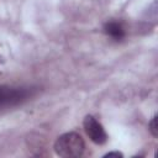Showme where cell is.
<instances>
[{
  "label": "cell",
  "instance_id": "1",
  "mask_svg": "<svg viewBox=\"0 0 158 158\" xmlns=\"http://www.w3.org/2000/svg\"><path fill=\"white\" fill-rule=\"evenodd\" d=\"M85 149L84 139L75 132H68L59 136L54 143V151L63 158H77L83 156Z\"/></svg>",
  "mask_w": 158,
  "mask_h": 158
},
{
  "label": "cell",
  "instance_id": "2",
  "mask_svg": "<svg viewBox=\"0 0 158 158\" xmlns=\"http://www.w3.org/2000/svg\"><path fill=\"white\" fill-rule=\"evenodd\" d=\"M28 89L25 88H12L1 85L0 86V109L17 105L22 101H25L30 96Z\"/></svg>",
  "mask_w": 158,
  "mask_h": 158
},
{
  "label": "cell",
  "instance_id": "3",
  "mask_svg": "<svg viewBox=\"0 0 158 158\" xmlns=\"http://www.w3.org/2000/svg\"><path fill=\"white\" fill-rule=\"evenodd\" d=\"M83 125H84L85 133L89 136V138L94 143H96V144H104L107 141V135H106L102 125L95 117H93L91 115L85 116V118L83 121Z\"/></svg>",
  "mask_w": 158,
  "mask_h": 158
},
{
  "label": "cell",
  "instance_id": "4",
  "mask_svg": "<svg viewBox=\"0 0 158 158\" xmlns=\"http://www.w3.org/2000/svg\"><path fill=\"white\" fill-rule=\"evenodd\" d=\"M104 32L110 36L111 38L118 41V40H122L125 37V30L122 27L121 23L118 22H115V21H110L107 23H105L104 26Z\"/></svg>",
  "mask_w": 158,
  "mask_h": 158
},
{
  "label": "cell",
  "instance_id": "5",
  "mask_svg": "<svg viewBox=\"0 0 158 158\" xmlns=\"http://www.w3.org/2000/svg\"><path fill=\"white\" fill-rule=\"evenodd\" d=\"M148 130L153 137H158V127H157V116H154L148 123Z\"/></svg>",
  "mask_w": 158,
  "mask_h": 158
},
{
  "label": "cell",
  "instance_id": "6",
  "mask_svg": "<svg viewBox=\"0 0 158 158\" xmlns=\"http://www.w3.org/2000/svg\"><path fill=\"white\" fill-rule=\"evenodd\" d=\"M104 157H123V154L121 152H109Z\"/></svg>",
  "mask_w": 158,
  "mask_h": 158
}]
</instances>
